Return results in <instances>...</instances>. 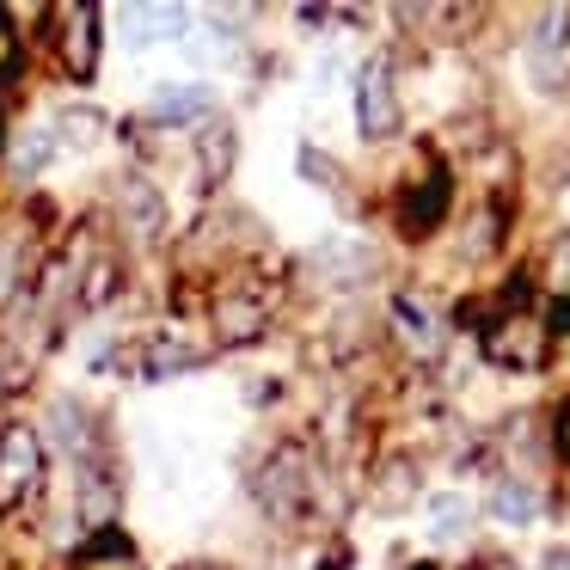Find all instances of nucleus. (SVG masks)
Instances as JSON below:
<instances>
[{"mask_svg": "<svg viewBox=\"0 0 570 570\" xmlns=\"http://www.w3.org/2000/svg\"><path fill=\"white\" fill-rule=\"evenodd\" d=\"M190 570H209V564H190Z\"/></svg>", "mask_w": 570, "mask_h": 570, "instance_id": "5701e85b", "label": "nucleus"}, {"mask_svg": "<svg viewBox=\"0 0 570 570\" xmlns=\"http://www.w3.org/2000/svg\"><path fill=\"white\" fill-rule=\"evenodd\" d=\"M129 215H136V234H154V227H160V197H154L141 178H129V185H124V222H129Z\"/></svg>", "mask_w": 570, "mask_h": 570, "instance_id": "f8f14e48", "label": "nucleus"}, {"mask_svg": "<svg viewBox=\"0 0 570 570\" xmlns=\"http://www.w3.org/2000/svg\"><path fill=\"white\" fill-rule=\"evenodd\" d=\"M0 381H7V356H0Z\"/></svg>", "mask_w": 570, "mask_h": 570, "instance_id": "4be33fe9", "label": "nucleus"}, {"mask_svg": "<svg viewBox=\"0 0 570 570\" xmlns=\"http://www.w3.org/2000/svg\"><path fill=\"white\" fill-rule=\"evenodd\" d=\"M203 160H209V173L222 178L227 160H234V136H215V129H209V136H203Z\"/></svg>", "mask_w": 570, "mask_h": 570, "instance_id": "f3484780", "label": "nucleus"}, {"mask_svg": "<svg viewBox=\"0 0 570 570\" xmlns=\"http://www.w3.org/2000/svg\"><path fill=\"white\" fill-rule=\"evenodd\" d=\"M62 62L75 80H92V68H99V7H68L62 13Z\"/></svg>", "mask_w": 570, "mask_h": 570, "instance_id": "20e7f679", "label": "nucleus"}, {"mask_svg": "<svg viewBox=\"0 0 570 570\" xmlns=\"http://www.w3.org/2000/svg\"><path fill=\"white\" fill-rule=\"evenodd\" d=\"M423 570H430V564H423Z\"/></svg>", "mask_w": 570, "mask_h": 570, "instance_id": "b1692460", "label": "nucleus"}, {"mask_svg": "<svg viewBox=\"0 0 570 570\" xmlns=\"http://www.w3.org/2000/svg\"><path fill=\"white\" fill-rule=\"evenodd\" d=\"M442 209H448V178H442V173H430V178H423V185L405 197V209H399V215H405L411 234H423V227L442 222Z\"/></svg>", "mask_w": 570, "mask_h": 570, "instance_id": "1a4fd4ad", "label": "nucleus"}, {"mask_svg": "<svg viewBox=\"0 0 570 570\" xmlns=\"http://www.w3.org/2000/svg\"><path fill=\"white\" fill-rule=\"evenodd\" d=\"M484 356L497 368H540L546 356V325L528 320V313H509V320L484 325Z\"/></svg>", "mask_w": 570, "mask_h": 570, "instance_id": "f03ea898", "label": "nucleus"}, {"mask_svg": "<svg viewBox=\"0 0 570 570\" xmlns=\"http://www.w3.org/2000/svg\"><path fill=\"white\" fill-rule=\"evenodd\" d=\"M19 271H26V234H0V307L19 295Z\"/></svg>", "mask_w": 570, "mask_h": 570, "instance_id": "9d476101", "label": "nucleus"}, {"mask_svg": "<svg viewBox=\"0 0 570 570\" xmlns=\"http://www.w3.org/2000/svg\"><path fill=\"white\" fill-rule=\"evenodd\" d=\"M185 43H190L197 62H227V56H234V38H185Z\"/></svg>", "mask_w": 570, "mask_h": 570, "instance_id": "a211bd4d", "label": "nucleus"}, {"mask_svg": "<svg viewBox=\"0 0 570 570\" xmlns=\"http://www.w3.org/2000/svg\"><path fill=\"white\" fill-rule=\"evenodd\" d=\"M43 160H50V129H26L19 148H13V166H19V173H38Z\"/></svg>", "mask_w": 570, "mask_h": 570, "instance_id": "ddd939ff", "label": "nucleus"}, {"mask_svg": "<svg viewBox=\"0 0 570 570\" xmlns=\"http://www.w3.org/2000/svg\"><path fill=\"white\" fill-rule=\"evenodd\" d=\"M38 472H43L38 430L13 423V430L0 435V515H7V509H19L31 491H38Z\"/></svg>", "mask_w": 570, "mask_h": 570, "instance_id": "f257e3e1", "label": "nucleus"}, {"mask_svg": "<svg viewBox=\"0 0 570 570\" xmlns=\"http://www.w3.org/2000/svg\"><path fill=\"white\" fill-rule=\"evenodd\" d=\"M19 75V31H13V19L0 13V80H13Z\"/></svg>", "mask_w": 570, "mask_h": 570, "instance_id": "dca6fc26", "label": "nucleus"}, {"mask_svg": "<svg viewBox=\"0 0 570 570\" xmlns=\"http://www.w3.org/2000/svg\"><path fill=\"white\" fill-rule=\"evenodd\" d=\"M99 117H92V111H68L62 117V141H75V148H92V141H99Z\"/></svg>", "mask_w": 570, "mask_h": 570, "instance_id": "2eb2a0df", "label": "nucleus"}, {"mask_svg": "<svg viewBox=\"0 0 570 570\" xmlns=\"http://www.w3.org/2000/svg\"><path fill=\"white\" fill-rule=\"evenodd\" d=\"M356 124L368 141H386L399 129V99H393V75H386V62H368L356 75Z\"/></svg>", "mask_w": 570, "mask_h": 570, "instance_id": "7ed1b4c3", "label": "nucleus"}, {"mask_svg": "<svg viewBox=\"0 0 570 570\" xmlns=\"http://www.w3.org/2000/svg\"><path fill=\"white\" fill-rule=\"evenodd\" d=\"M546 570H570V546H558V552L546 558Z\"/></svg>", "mask_w": 570, "mask_h": 570, "instance_id": "412c9836", "label": "nucleus"}, {"mask_svg": "<svg viewBox=\"0 0 570 570\" xmlns=\"http://www.w3.org/2000/svg\"><path fill=\"white\" fill-rule=\"evenodd\" d=\"M117 19L129 26L124 38L136 43V50L154 43V38H185V7H124Z\"/></svg>", "mask_w": 570, "mask_h": 570, "instance_id": "423d86ee", "label": "nucleus"}, {"mask_svg": "<svg viewBox=\"0 0 570 570\" xmlns=\"http://www.w3.org/2000/svg\"><path fill=\"white\" fill-rule=\"evenodd\" d=\"M75 570H141V552L124 540V533L105 528L92 546H80V552H75Z\"/></svg>", "mask_w": 570, "mask_h": 570, "instance_id": "6e6552de", "label": "nucleus"}, {"mask_svg": "<svg viewBox=\"0 0 570 570\" xmlns=\"http://www.w3.org/2000/svg\"><path fill=\"white\" fill-rule=\"evenodd\" d=\"M552 332H564V337H570V295L552 307Z\"/></svg>", "mask_w": 570, "mask_h": 570, "instance_id": "aec40b11", "label": "nucleus"}, {"mask_svg": "<svg viewBox=\"0 0 570 570\" xmlns=\"http://www.w3.org/2000/svg\"><path fill=\"white\" fill-rule=\"evenodd\" d=\"M209 111V92L203 87H166L154 92V117H203Z\"/></svg>", "mask_w": 570, "mask_h": 570, "instance_id": "9b49d317", "label": "nucleus"}, {"mask_svg": "<svg viewBox=\"0 0 570 570\" xmlns=\"http://www.w3.org/2000/svg\"><path fill=\"white\" fill-rule=\"evenodd\" d=\"M491 515L509 521V528H528V521H540V484L533 479H503L491 491Z\"/></svg>", "mask_w": 570, "mask_h": 570, "instance_id": "0eeeda50", "label": "nucleus"}, {"mask_svg": "<svg viewBox=\"0 0 570 570\" xmlns=\"http://www.w3.org/2000/svg\"><path fill=\"white\" fill-rule=\"evenodd\" d=\"M50 417H56V442H62L68 454H80V448H87V417H80L75 405H56Z\"/></svg>", "mask_w": 570, "mask_h": 570, "instance_id": "4468645a", "label": "nucleus"}, {"mask_svg": "<svg viewBox=\"0 0 570 570\" xmlns=\"http://www.w3.org/2000/svg\"><path fill=\"white\" fill-rule=\"evenodd\" d=\"M423 533H430L435 546H460L472 533V503L460 491H435L430 503H423Z\"/></svg>", "mask_w": 570, "mask_h": 570, "instance_id": "39448f33", "label": "nucleus"}, {"mask_svg": "<svg viewBox=\"0 0 570 570\" xmlns=\"http://www.w3.org/2000/svg\"><path fill=\"white\" fill-rule=\"evenodd\" d=\"M552 430H558V454H570V393H564V405H558V423H552Z\"/></svg>", "mask_w": 570, "mask_h": 570, "instance_id": "6ab92c4d", "label": "nucleus"}]
</instances>
